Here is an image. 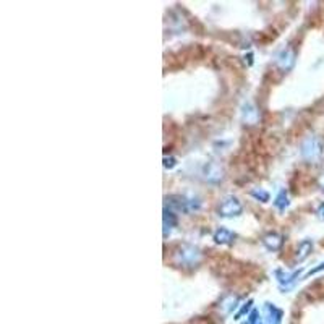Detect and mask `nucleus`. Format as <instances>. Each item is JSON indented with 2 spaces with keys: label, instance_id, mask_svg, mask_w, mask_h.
Here are the masks:
<instances>
[{
  "label": "nucleus",
  "instance_id": "17",
  "mask_svg": "<svg viewBox=\"0 0 324 324\" xmlns=\"http://www.w3.org/2000/svg\"><path fill=\"white\" fill-rule=\"evenodd\" d=\"M164 167L166 169H174L175 166H177V159L174 157V156H164Z\"/></svg>",
  "mask_w": 324,
  "mask_h": 324
},
{
  "label": "nucleus",
  "instance_id": "21",
  "mask_svg": "<svg viewBox=\"0 0 324 324\" xmlns=\"http://www.w3.org/2000/svg\"><path fill=\"white\" fill-rule=\"evenodd\" d=\"M318 216H319V219H324V202L318 208Z\"/></svg>",
  "mask_w": 324,
  "mask_h": 324
},
{
  "label": "nucleus",
  "instance_id": "12",
  "mask_svg": "<svg viewBox=\"0 0 324 324\" xmlns=\"http://www.w3.org/2000/svg\"><path fill=\"white\" fill-rule=\"evenodd\" d=\"M212 238H214V241L219 243V245H232L235 235L227 229H217L214 232V235H212Z\"/></svg>",
  "mask_w": 324,
  "mask_h": 324
},
{
  "label": "nucleus",
  "instance_id": "9",
  "mask_svg": "<svg viewBox=\"0 0 324 324\" xmlns=\"http://www.w3.org/2000/svg\"><path fill=\"white\" fill-rule=\"evenodd\" d=\"M241 118L245 124L248 125H255L258 124V120H259V112H258V109L253 106L251 103H247L245 106L241 107Z\"/></svg>",
  "mask_w": 324,
  "mask_h": 324
},
{
  "label": "nucleus",
  "instance_id": "2",
  "mask_svg": "<svg viewBox=\"0 0 324 324\" xmlns=\"http://www.w3.org/2000/svg\"><path fill=\"white\" fill-rule=\"evenodd\" d=\"M169 209L177 211V212H185V214H191L201 209V201L196 198H188L184 195H170L166 198Z\"/></svg>",
  "mask_w": 324,
  "mask_h": 324
},
{
  "label": "nucleus",
  "instance_id": "16",
  "mask_svg": "<svg viewBox=\"0 0 324 324\" xmlns=\"http://www.w3.org/2000/svg\"><path fill=\"white\" fill-rule=\"evenodd\" d=\"M251 196L253 198H256L258 201H261V202H268L269 201V193L266 190H258V188H255V190H251Z\"/></svg>",
  "mask_w": 324,
  "mask_h": 324
},
{
  "label": "nucleus",
  "instance_id": "4",
  "mask_svg": "<svg viewBox=\"0 0 324 324\" xmlns=\"http://www.w3.org/2000/svg\"><path fill=\"white\" fill-rule=\"evenodd\" d=\"M300 154H301L303 159H307V160H315V159H318L322 154V143H321V139L316 138V136H308L301 143Z\"/></svg>",
  "mask_w": 324,
  "mask_h": 324
},
{
  "label": "nucleus",
  "instance_id": "11",
  "mask_svg": "<svg viewBox=\"0 0 324 324\" xmlns=\"http://www.w3.org/2000/svg\"><path fill=\"white\" fill-rule=\"evenodd\" d=\"M265 322L266 324H280V318H282V311L276 307L271 305V303H266L265 305Z\"/></svg>",
  "mask_w": 324,
  "mask_h": 324
},
{
  "label": "nucleus",
  "instance_id": "8",
  "mask_svg": "<svg viewBox=\"0 0 324 324\" xmlns=\"http://www.w3.org/2000/svg\"><path fill=\"white\" fill-rule=\"evenodd\" d=\"M178 224V219H177V214L175 211H172L169 208H164V216H162V226H164V237H167L172 230H174Z\"/></svg>",
  "mask_w": 324,
  "mask_h": 324
},
{
  "label": "nucleus",
  "instance_id": "6",
  "mask_svg": "<svg viewBox=\"0 0 324 324\" xmlns=\"http://www.w3.org/2000/svg\"><path fill=\"white\" fill-rule=\"evenodd\" d=\"M202 175H205V180L209 181V184H219V181L224 180V169L217 162H208L202 167Z\"/></svg>",
  "mask_w": 324,
  "mask_h": 324
},
{
  "label": "nucleus",
  "instance_id": "5",
  "mask_svg": "<svg viewBox=\"0 0 324 324\" xmlns=\"http://www.w3.org/2000/svg\"><path fill=\"white\" fill-rule=\"evenodd\" d=\"M295 62H297V55H295V52H293V49H290V47L282 49L280 52L276 55V60H274L276 67L280 68L282 72H289V70H292L293 65H295Z\"/></svg>",
  "mask_w": 324,
  "mask_h": 324
},
{
  "label": "nucleus",
  "instance_id": "1",
  "mask_svg": "<svg viewBox=\"0 0 324 324\" xmlns=\"http://www.w3.org/2000/svg\"><path fill=\"white\" fill-rule=\"evenodd\" d=\"M202 259V253L193 245H180L174 253V261L184 268H196Z\"/></svg>",
  "mask_w": 324,
  "mask_h": 324
},
{
  "label": "nucleus",
  "instance_id": "7",
  "mask_svg": "<svg viewBox=\"0 0 324 324\" xmlns=\"http://www.w3.org/2000/svg\"><path fill=\"white\" fill-rule=\"evenodd\" d=\"M301 274V269H297V271H293V272H284L280 269L276 271V277L280 284V287L282 289H290L293 286V282H295Z\"/></svg>",
  "mask_w": 324,
  "mask_h": 324
},
{
  "label": "nucleus",
  "instance_id": "13",
  "mask_svg": "<svg viewBox=\"0 0 324 324\" xmlns=\"http://www.w3.org/2000/svg\"><path fill=\"white\" fill-rule=\"evenodd\" d=\"M311 250H313V241H311V240H301V241L298 243V248H297L295 261H297V262L305 261V259L310 256Z\"/></svg>",
  "mask_w": 324,
  "mask_h": 324
},
{
  "label": "nucleus",
  "instance_id": "22",
  "mask_svg": "<svg viewBox=\"0 0 324 324\" xmlns=\"http://www.w3.org/2000/svg\"><path fill=\"white\" fill-rule=\"evenodd\" d=\"M319 187H321V190H324V174H321V177H319Z\"/></svg>",
  "mask_w": 324,
  "mask_h": 324
},
{
  "label": "nucleus",
  "instance_id": "10",
  "mask_svg": "<svg viewBox=\"0 0 324 324\" xmlns=\"http://www.w3.org/2000/svg\"><path fill=\"white\" fill-rule=\"evenodd\" d=\"M284 238L282 235L276 234V232H269L265 237H262V245H265L269 251H279L282 248Z\"/></svg>",
  "mask_w": 324,
  "mask_h": 324
},
{
  "label": "nucleus",
  "instance_id": "3",
  "mask_svg": "<svg viewBox=\"0 0 324 324\" xmlns=\"http://www.w3.org/2000/svg\"><path fill=\"white\" fill-rule=\"evenodd\" d=\"M217 212L220 217H237L243 212V206L237 196L229 195L226 198H222L220 205L217 208Z\"/></svg>",
  "mask_w": 324,
  "mask_h": 324
},
{
  "label": "nucleus",
  "instance_id": "14",
  "mask_svg": "<svg viewBox=\"0 0 324 324\" xmlns=\"http://www.w3.org/2000/svg\"><path fill=\"white\" fill-rule=\"evenodd\" d=\"M237 303H238V298L235 295H227L224 300L220 301V310L224 315H229V313H232L235 308H237Z\"/></svg>",
  "mask_w": 324,
  "mask_h": 324
},
{
  "label": "nucleus",
  "instance_id": "19",
  "mask_svg": "<svg viewBox=\"0 0 324 324\" xmlns=\"http://www.w3.org/2000/svg\"><path fill=\"white\" fill-rule=\"evenodd\" d=\"M321 271H324V261H322V262H319V265H318L316 268H313V269H310V271L307 272V276H305V277H311V276H315V274H318V272H321Z\"/></svg>",
  "mask_w": 324,
  "mask_h": 324
},
{
  "label": "nucleus",
  "instance_id": "18",
  "mask_svg": "<svg viewBox=\"0 0 324 324\" xmlns=\"http://www.w3.org/2000/svg\"><path fill=\"white\" fill-rule=\"evenodd\" d=\"M251 303H253V301H251V300H248V301L245 303V305H243V307L240 308V311H238L237 315H235V319H240L243 315H247V313L251 310Z\"/></svg>",
  "mask_w": 324,
  "mask_h": 324
},
{
  "label": "nucleus",
  "instance_id": "20",
  "mask_svg": "<svg viewBox=\"0 0 324 324\" xmlns=\"http://www.w3.org/2000/svg\"><path fill=\"white\" fill-rule=\"evenodd\" d=\"M258 321V311L256 310H251V313L248 315V319L243 322V324H255Z\"/></svg>",
  "mask_w": 324,
  "mask_h": 324
},
{
  "label": "nucleus",
  "instance_id": "15",
  "mask_svg": "<svg viewBox=\"0 0 324 324\" xmlns=\"http://www.w3.org/2000/svg\"><path fill=\"white\" fill-rule=\"evenodd\" d=\"M274 206L279 209V211H286L289 206H290V201H289V195L286 190H280L276 199H274Z\"/></svg>",
  "mask_w": 324,
  "mask_h": 324
}]
</instances>
